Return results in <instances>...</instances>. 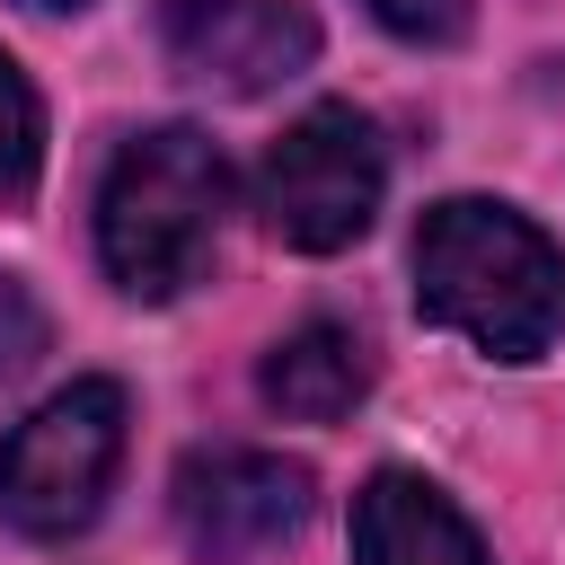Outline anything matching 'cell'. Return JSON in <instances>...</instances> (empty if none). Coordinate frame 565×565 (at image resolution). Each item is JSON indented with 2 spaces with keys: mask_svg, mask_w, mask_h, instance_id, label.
<instances>
[{
  "mask_svg": "<svg viewBox=\"0 0 565 565\" xmlns=\"http://www.w3.org/2000/svg\"><path fill=\"white\" fill-rule=\"evenodd\" d=\"M371 18L406 44H450L468 26V0H371Z\"/></svg>",
  "mask_w": 565,
  "mask_h": 565,
  "instance_id": "8fae6325",
  "label": "cell"
},
{
  "mask_svg": "<svg viewBox=\"0 0 565 565\" xmlns=\"http://www.w3.org/2000/svg\"><path fill=\"white\" fill-rule=\"evenodd\" d=\"M380 185H388V159H380V132L353 115V106H309L256 168V212L282 247L300 256H335L371 230L380 212Z\"/></svg>",
  "mask_w": 565,
  "mask_h": 565,
  "instance_id": "277c9868",
  "label": "cell"
},
{
  "mask_svg": "<svg viewBox=\"0 0 565 565\" xmlns=\"http://www.w3.org/2000/svg\"><path fill=\"white\" fill-rule=\"evenodd\" d=\"M35 353H44V309H35V291H26L18 274H0V388H9Z\"/></svg>",
  "mask_w": 565,
  "mask_h": 565,
  "instance_id": "30bf717a",
  "label": "cell"
},
{
  "mask_svg": "<svg viewBox=\"0 0 565 565\" xmlns=\"http://www.w3.org/2000/svg\"><path fill=\"white\" fill-rule=\"evenodd\" d=\"M415 309L494 362H539L565 335V247L512 203L450 194L415 230Z\"/></svg>",
  "mask_w": 565,
  "mask_h": 565,
  "instance_id": "6da1fadb",
  "label": "cell"
},
{
  "mask_svg": "<svg viewBox=\"0 0 565 565\" xmlns=\"http://www.w3.org/2000/svg\"><path fill=\"white\" fill-rule=\"evenodd\" d=\"M124 459V388L115 380H71L44 397L9 441H0V521L26 539H71L97 521L106 486Z\"/></svg>",
  "mask_w": 565,
  "mask_h": 565,
  "instance_id": "3957f363",
  "label": "cell"
},
{
  "mask_svg": "<svg viewBox=\"0 0 565 565\" xmlns=\"http://www.w3.org/2000/svg\"><path fill=\"white\" fill-rule=\"evenodd\" d=\"M44 168V106L26 88V71L0 53V203H26Z\"/></svg>",
  "mask_w": 565,
  "mask_h": 565,
  "instance_id": "9c48e42d",
  "label": "cell"
},
{
  "mask_svg": "<svg viewBox=\"0 0 565 565\" xmlns=\"http://www.w3.org/2000/svg\"><path fill=\"white\" fill-rule=\"evenodd\" d=\"M221 203H230V168L194 124L132 132L97 185V256L115 291L177 300L221 238Z\"/></svg>",
  "mask_w": 565,
  "mask_h": 565,
  "instance_id": "7a4b0ae2",
  "label": "cell"
},
{
  "mask_svg": "<svg viewBox=\"0 0 565 565\" xmlns=\"http://www.w3.org/2000/svg\"><path fill=\"white\" fill-rule=\"evenodd\" d=\"M35 9H79V0H35Z\"/></svg>",
  "mask_w": 565,
  "mask_h": 565,
  "instance_id": "7c38bea8",
  "label": "cell"
},
{
  "mask_svg": "<svg viewBox=\"0 0 565 565\" xmlns=\"http://www.w3.org/2000/svg\"><path fill=\"white\" fill-rule=\"evenodd\" d=\"M256 388H265V406H282L291 424H335V415L362 406V388H371V353H362L353 327L309 318V327H291V335L265 353Z\"/></svg>",
  "mask_w": 565,
  "mask_h": 565,
  "instance_id": "ba28073f",
  "label": "cell"
},
{
  "mask_svg": "<svg viewBox=\"0 0 565 565\" xmlns=\"http://www.w3.org/2000/svg\"><path fill=\"white\" fill-rule=\"evenodd\" d=\"M159 35L194 79L230 97H265L318 53V18L300 0H159Z\"/></svg>",
  "mask_w": 565,
  "mask_h": 565,
  "instance_id": "8992f818",
  "label": "cell"
},
{
  "mask_svg": "<svg viewBox=\"0 0 565 565\" xmlns=\"http://www.w3.org/2000/svg\"><path fill=\"white\" fill-rule=\"evenodd\" d=\"M353 565H486V539L441 486L380 468L353 494Z\"/></svg>",
  "mask_w": 565,
  "mask_h": 565,
  "instance_id": "52a82bcc",
  "label": "cell"
},
{
  "mask_svg": "<svg viewBox=\"0 0 565 565\" xmlns=\"http://www.w3.org/2000/svg\"><path fill=\"white\" fill-rule=\"evenodd\" d=\"M300 521H309V468L282 450L221 441V450H194L177 468V530L212 565H247V556L282 547Z\"/></svg>",
  "mask_w": 565,
  "mask_h": 565,
  "instance_id": "5b68a950",
  "label": "cell"
}]
</instances>
